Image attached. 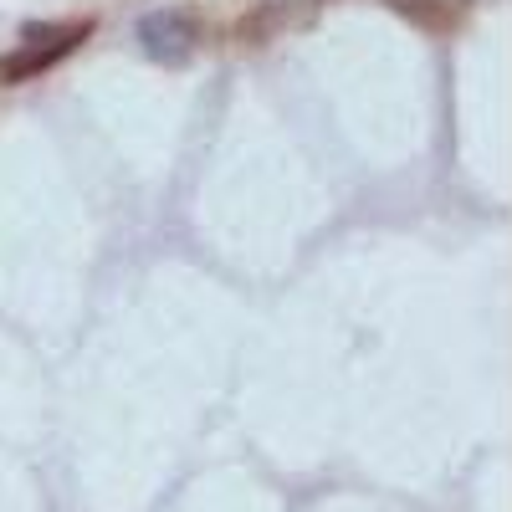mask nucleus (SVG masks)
Listing matches in <instances>:
<instances>
[{"mask_svg":"<svg viewBox=\"0 0 512 512\" xmlns=\"http://www.w3.org/2000/svg\"><path fill=\"white\" fill-rule=\"evenodd\" d=\"M93 31V21H62V26H31L26 36H21V47L11 52V57H0L6 62V82H26V77H36V72H47V67H57L82 36Z\"/></svg>","mask_w":512,"mask_h":512,"instance_id":"1","label":"nucleus"},{"mask_svg":"<svg viewBox=\"0 0 512 512\" xmlns=\"http://www.w3.org/2000/svg\"><path fill=\"white\" fill-rule=\"evenodd\" d=\"M0 88H6V62H0Z\"/></svg>","mask_w":512,"mask_h":512,"instance_id":"4","label":"nucleus"},{"mask_svg":"<svg viewBox=\"0 0 512 512\" xmlns=\"http://www.w3.org/2000/svg\"><path fill=\"white\" fill-rule=\"evenodd\" d=\"M390 6L420 26V31H436V36H451L466 26V16H472V0H390Z\"/></svg>","mask_w":512,"mask_h":512,"instance_id":"3","label":"nucleus"},{"mask_svg":"<svg viewBox=\"0 0 512 512\" xmlns=\"http://www.w3.org/2000/svg\"><path fill=\"white\" fill-rule=\"evenodd\" d=\"M200 16L190 6H164V11H149L139 21V41L154 62H185L195 47H200Z\"/></svg>","mask_w":512,"mask_h":512,"instance_id":"2","label":"nucleus"}]
</instances>
